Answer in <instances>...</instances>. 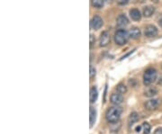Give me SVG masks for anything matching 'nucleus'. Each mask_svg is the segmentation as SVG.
I'll use <instances>...</instances> for the list:
<instances>
[{"instance_id": "obj_23", "label": "nucleus", "mask_w": 162, "mask_h": 134, "mask_svg": "<svg viewBox=\"0 0 162 134\" xmlns=\"http://www.w3.org/2000/svg\"><path fill=\"white\" fill-rule=\"evenodd\" d=\"M154 134H162V128H159L155 131Z\"/></svg>"}, {"instance_id": "obj_6", "label": "nucleus", "mask_w": 162, "mask_h": 134, "mask_svg": "<svg viewBox=\"0 0 162 134\" xmlns=\"http://www.w3.org/2000/svg\"><path fill=\"white\" fill-rule=\"evenodd\" d=\"M111 103L114 106H120L123 102V96L122 94L120 93H113L112 94L111 97H110Z\"/></svg>"}, {"instance_id": "obj_20", "label": "nucleus", "mask_w": 162, "mask_h": 134, "mask_svg": "<svg viewBox=\"0 0 162 134\" xmlns=\"http://www.w3.org/2000/svg\"><path fill=\"white\" fill-rule=\"evenodd\" d=\"M96 69L92 66H90V73H89V76H90V79H93L95 77H96Z\"/></svg>"}, {"instance_id": "obj_26", "label": "nucleus", "mask_w": 162, "mask_h": 134, "mask_svg": "<svg viewBox=\"0 0 162 134\" xmlns=\"http://www.w3.org/2000/svg\"><path fill=\"white\" fill-rule=\"evenodd\" d=\"M106 1L107 3H112V2H113V0H106Z\"/></svg>"}, {"instance_id": "obj_27", "label": "nucleus", "mask_w": 162, "mask_h": 134, "mask_svg": "<svg viewBox=\"0 0 162 134\" xmlns=\"http://www.w3.org/2000/svg\"><path fill=\"white\" fill-rule=\"evenodd\" d=\"M152 2H155V3H158L159 2V0H151Z\"/></svg>"}, {"instance_id": "obj_12", "label": "nucleus", "mask_w": 162, "mask_h": 134, "mask_svg": "<svg viewBox=\"0 0 162 134\" xmlns=\"http://www.w3.org/2000/svg\"><path fill=\"white\" fill-rule=\"evenodd\" d=\"M89 121H90V128H92L96 122V110L93 106L90 107V110H89Z\"/></svg>"}, {"instance_id": "obj_5", "label": "nucleus", "mask_w": 162, "mask_h": 134, "mask_svg": "<svg viewBox=\"0 0 162 134\" xmlns=\"http://www.w3.org/2000/svg\"><path fill=\"white\" fill-rule=\"evenodd\" d=\"M144 34L148 38H152V37L156 36L158 34V29H157V27L151 25H147L145 27V30H144Z\"/></svg>"}, {"instance_id": "obj_11", "label": "nucleus", "mask_w": 162, "mask_h": 134, "mask_svg": "<svg viewBox=\"0 0 162 134\" xmlns=\"http://www.w3.org/2000/svg\"><path fill=\"white\" fill-rule=\"evenodd\" d=\"M128 32H129L130 38L134 39V40L139 39L140 37V35H141V32L138 27H133L132 29H130V31Z\"/></svg>"}, {"instance_id": "obj_18", "label": "nucleus", "mask_w": 162, "mask_h": 134, "mask_svg": "<svg viewBox=\"0 0 162 134\" xmlns=\"http://www.w3.org/2000/svg\"><path fill=\"white\" fill-rule=\"evenodd\" d=\"M116 91H117L118 93L123 95V94H125V93L127 92V87H126V85H125L124 84H119V85L116 86Z\"/></svg>"}, {"instance_id": "obj_4", "label": "nucleus", "mask_w": 162, "mask_h": 134, "mask_svg": "<svg viewBox=\"0 0 162 134\" xmlns=\"http://www.w3.org/2000/svg\"><path fill=\"white\" fill-rule=\"evenodd\" d=\"M110 43V33L108 31H105L101 33L99 38V45L101 47H106Z\"/></svg>"}, {"instance_id": "obj_9", "label": "nucleus", "mask_w": 162, "mask_h": 134, "mask_svg": "<svg viewBox=\"0 0 162 134\" xmlns=\"http://www.w3.org/2000/svg\"><path fill=\"white\" fill-rule=\"evenodd\" d=\"M116 24H117L118 26H126V25L129 24V19H128V17H127L125 15L122 14V15H120L117 17V19H116Z\"/></svg>"}, {"instance_id": "obj_15", "label": "nucleus", "mask_w": 162, "mask_h": 134, "mask_svg": "<svg viewBox=\"0 0 162 134\" xmlns=\"http://www.w3.org/2000/svg\"><path fill=\"white\" fill-rule=\"evenodd\" d=\"M139 119H140V117H139V114L137 112H132L130 114L129 118H128V125H129V127H132L134 123H136L139 121Z\"/></svg>"}, {"instance_id": "obj_13", "label": "nucleus", "mask_w": 162, "mask_h": 134, "mask_svg": "<svg viewBox=\"0 0 162 134\" xmlns=\"http://www.w3.org/2000/svg\"><path fill=\"white\" fill-rule=\"evenodd\" d=\"M130 16L133 21H140L141 19V14L137 8H133L130 10Z\"/></svg>"}, {"instance_id": "obj_1", "label": "nucleus", "mask_w": 162, "mask_h": 134, "mask_svg": "<svg viewBox=\"0 0 162 134\" xmlns=\"http://www.w3.org/2000/svg\"><path fill=\"white\" fill-rule=\"evenodd\" d=\"M123 112V109L118 106H112L108 109L106 111V118L108 122L110 123H116L118 122L120 117H121V114Z\"/></svg>"}, {"instance_id": "obj_17", "label": "nucleus", "mask_w": 162, "mask_h": 134, "mask_svg": "<svg viewBox=\"0 0 162 134\" xmlns=\"http://www.w3.org/2000/svg\"><path fill=\"white\" fill-rule=\"evenodd\" d=\"M157 94H158V90L155 87H150L148 90H146L144 93L145 96H147V97H152V96L156 95Z\"/></svg>"}, {"instance_id": "obj_16", "label": "nucleus", "mask_w": 162, "mask_h": 134, "mask_svg": "<svg viewBox=\"0 0 162 134\" xmlns=\"http://www.w3.org/2000/svg\"><path fill=\"white\" fill-rule=\"evenodd\" d=\"M91 5L93 7L100 9L105 5V0H91Z\"/></svg>"}, {"instance_id": "obj_25", "label": "nucleus", "mask_w": 162, "mask_h": 134, "mask_svg": "<svg viewBox=\"0 0 162 134\" xmlns=\"http://www.w3.org/2000/svg\"><path fill=\"white\" fill-rule=\"evenodd\" d=\"M159 25H160V26L162 28V18L160 19V21H159Z\"/></svg>"}, {"instance_id": "obj_8", "label": "nucleus", "mask_w": 162, "mask_h": 134, "mask_svg": "<svg viewBox=\"0 0 162 134\" xmlns=\"http://www.w3.org/2000/svg\"><path fill=\"white\" fill-rule=\"evenodd\" d=\"M159 105H160V101L158 99H150L144 104V107L148 111H153L158 108Z\"/></svg>"}, {"instance_id": "obj_2", "label": "nucleus", "mask_w": 162, "mask_h": 134, "mask_svg": "<svg viewBox=\"0 0 162 134\" xmlns=\"http://www.w3.org/2000/svg\"><path fill=\"white\" fill-rule=\"evenodd\" d=\"M129 38H130L129 32L124 29H119L114 33V42L117 45L120 46L126 44L129 41Z\"/></svg>"}, {"instance_id": "obj_19", "label": "nucleus", "mask_w": 162, "mask_h": 134, "mask_svg": "<svg viewBox=\"0 0 162 134\" xmlns=\"http://www.w3.org/2000/svg\"><path fill=\"white\" fill-rule=\"evenodd\" d=\"M142 127H143V132H144V134L150 133L151 127H150V123H148V122H144V123L142 124Z\"/></svg>"}, {"instance_id": "obj_14", "label": "nucleus", "mask_w": 162, "mask_h": 134, "mask_svg": "<svg viewBox=\"0 0 162 134\" xmlns=\"http://www.w3.org/2000/svg\"><path fill=\"white\" fill-rule=\"evenodd\" d=\"M98 97V91L97 88L96 86H92L90 89V95H89V98H90V103H95L97 100Z\"/></svg>"}, {"instance_id": "obj_3", "label": "nucleus", "mask_w": 162, "mask_h": 134, "mask_svg": "<svg viewBox=\"0 0 162 134\" xmlns=\"http://www.w3.org/2000/svg\"><path fill=\"white\" fill-rule=\"evenodd\" d=\"M157 70L153 68H150L148 69L143 75V84L145 85H150L151 84H153L156 79H157Z\"/></svg>"}, {"instance_id": "obj_21", "label": "nucleus", "mask_w": 162, "mask_h": 134, "mask_svg": "<svg viewBox=\"0 0 162 134\" xmlns=\"http://www.w3.org/2000/svg\"><path fill=\"white\" fill-rule=\"evenodd\" d=\"M95 43H96V38H95V36H94L93 34H91V35H90V44H89L90 49L93 48V46H94Z\"/></svg>"}, {"instance_id": "obj_24", "label": "nucleus", "mask_w": 162, "mask_h": 134, "mask_svg": "<svg viewBox=\"0 0 162 134\" xmlns=\"http://www.w3.org/2000/svg\"><path fill=\"white\" fill-rule=\"evenodd\" d=\"M140 131H141V127H140V126H138V127L136 128V132H140Z\"/></svg>"}, {"instance_id": "obj_7", "label": "nucleus", "mask_w": 162, "mask_h": 134, "mask_svg": "<svg viewBox=\"0 0 162 134\" xmlns=\"http://www.w3.org/2000/svg\"><path fill=\"white\" fill-rule=\"evenodd\" d=\"M103 19L99 16V15H95L93 16L92 20H91V27L94 29V30H98L100 29L101 27L103 26Z\"/></svg>"}, {"instance_id": "obj_10", "label": "nucleus", "mask_w": 162, "mask_h": 134, "mask_svg": "<svg viewBox=\"0 0 162 134\" xmlns=\"http://www.w3.org/2000/svg\"><path fill=\"white\" fill-rule=\"evenodd\" d=\"M155 13V8L151 5H147L145 7H143V10H142V15L144 17L146 18H150Z\"/></svg>"}, {"instance_id": "obj_22", "label": "nucleus", "mask_w": 162, "mask_h": 134, "mask_svg": "<svg viewBox=\"0 0 162 134\" xmlns=\"http://www.w3.org/2000/svg\"><path fill=\"white\" fill-rule=\"evenodd\" d=\"M116 2L120 5H125L129 3V0H116Z\"/></svg>"}]
</instances>
